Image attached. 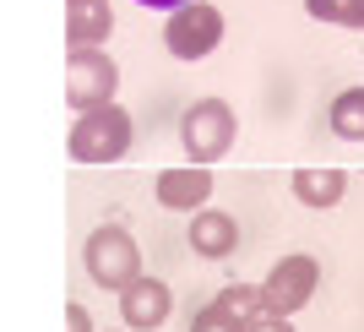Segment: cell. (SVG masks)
I'll use <instances>...</instances> for the list:
<instances>
[{
	"instance_id": "4fadbf2b",
	"label": "cell",
	"mask_w": 364,
	"mask_h": 332,
	"mask_svg": "<svg viewBox=\"0 0 364 332\" xmlns=\"http://www.w3.org/2000/svg\"><path fill=\"white\" fill-rule=\"evenodd\" d=\"M218 305H223L234 321H245V327H250L256 316H267V305H261V284H228L223 294H218Z\"/></svg>"
},
{
	"instance_id": "30bf717a",
	"label": "cell",
	"mask_w": 364,
	"mask_h": 332,
	"mask_svg": "<svg viewBox=\"0 0 364 332\" xmlns=\"http://www.w3.org/2000/svg\"><path fill=\"white\" fill-rule=\"evenodd\" d=\"M191 245H196V256L223 261V256H234V245H240V224L218 207H201V212H191Z\"/></svg>"
},
{
	"instance_id": "52a82bcc",
	"label": "cell",
	"mask_w": 364,
	"mask_h": 332,
	"mask_svg": "<svg viewBox=\"0 0 364 332\" xmlns=\"http://www.w3.org/2000/svg\"><path fill=\"white\" fill-rule=\"evenodd\" d=\"M213 197V169L207 164H191V169H164L158 175V202L168 212H201Z\"/></svg>"
},
{
	"instance_id": "5bb4252c",
	"label": "cell",
	"mask_w": 364,
	"mask_h": 332,
	"mask_svg": "<svg viewBox=\"0 0 364 332\" xmlns=\"http://www.w3.org/2000/svg\"><path fill=\"white\" fill-rule=\"evenodd\" d=\"M304 11L316 22H337V28H364V0H304Z\"/></svg>"
},
{
	"instance_id": "7a4b0ae2",
	"label": "cell",
	"mask_w": 364,
	"mask_h": 332,
	"mask_svg": "<svg viewBox=\"0 0 364 332\" xmlns=\"http://www.w3.org/2000/svg\"><path fill=\"white\" fill-rule=\"evenodd\" d=\"M114 88H120V66L109 61L104 49H71V61H65V98H71L76 115L109 109Z\"/></svg>"
},
{
	"instance_id": "7c38bea8",
	"label": "cell",
	"mask_w": 364,
	"mask_h": 332,
	"mask_svg": "<svg viewBox=\"0 0 364 332\" xmlns=\"http://www.w3.org/2000/svg\"><path fill=\"white\" fill-rule=\"evenodd\" d=\"M332 131L343 136V142H364V88L337 93V104H332Z\"/></svg>"
},
{
	"instance_id": "3957f363",
	"label": "cell",
	"mask_w": 364,
	"mask_h": 332,
	"mask_svg": "<svg viewBox=\"0 0 364 332\" xmlns=\"http://www.w3.org/2000/svg\"><path fill=\"white\" fill-rule=\"evenodd\" d=\"M164 44H168L174 61H207V55L223 44V11L207 6V0H191V6H180V11H168Z\"/></svg>"
},
{
	"instance_id": "e0dca14e",
	"label": "cell",
	"mask_w": 364,
	"mask_h": 332,
	"mask_svg": "<svg viewBox=\"0 0 364 332\" xmlns=\"http://www.w3.org/2000/svg\"><path fill=\"white\" fill-rule=\"evenodd\" d=\"M65 332H92V321H87V311H82V305H71V311H65Z\"/></svg>"
},
{
	"instance_id": "9c48e42d",
	"label": "cell",
	"mask_w": 364,
	"mask_h": 332,
	"mask_svg": "<svg viewBox=\"0 0 364 332\" xmlns=\"http://www.w3.org/2000/svg\"><path fill=\"white\" fill-rule=\"evenodd\" d=\"M114 28V11L109 0H65V38L71 49H98Z\"/></svg>"
},
{
	"instance_id": "8992f818",
	"label": "cell",
	"mask_w": 364,
	"mask_h": 332,
	"mask_svg": "<svg viewBox=\"0 0 364 332\" xmlns=\"http://www.w3.org/2000/svg\"><path fill=\"white\" fill-rule=\"evenodd\" d=\"M316 256H283L272 272H267V284H261V305H267V316H294V311H304L310 305V294H316Z\"/></svg>"
},
{
	"instance_id": "8fae6325",
	"label": "cell",
	"mask_w": 364,
	"mask_h": 332,
	"mask_svg": "<svg viewBox=\"0 0 364 332\" xmlns=\"http://www.w3.org/2000/svg\"><path fill=\"white\" fill-rule=\"evenodd\" d=\"M343 191H348V175L343 169H294V197L304 202V207H337L343 202Z\"/></svg>"
},
{
	"instance_id": "ac0fdd59",
	"label": "cell",
	"mask_w": 364,
	"mask_h": 332,
	"mask_svg": "<svg viewBox=\"0 0 364 332\" xmlns=\"http://www.w3.org/2000/svg\"><path fill=\"white\" fill-rule=\"evenodd\" d=\"M136 6H152V11H180V6H191V0H136Z\"/></svg>"
},
{
	"instance_id": "2e32d148",
	"label": "cell",
	"mask_w": 364,
	"mask_h": 332,
	"mask_svg": "<svg viewBox=\"0 0 364 332\" xmlns=\"http://www.w3.org/2000/svg\"><path fill=\"white\" fill-rule=\"evenodd\" d=\"M245 332H294V327H289V316H256Z\"/></svg>"
},
{
	"instance_id": "5b68a950",
	"label": "cell",
	"mask_w": 364,
	"mask_h": 332,
	"mask_svg": "<svg viewBox=\"0 0 364 332\" xmlns=\"http://www.w3.org/2000/svg\"><path fill=\"white\" fill-rule=\"evenodd\" d=\"M180 136H185L191 164H218L228 152V142H234V109H228L223 98H201V104L185 109Z\"/></svg>"
},
{
	"instance_id": "6da1fadb",
	"label": "cell",
	"mask_w": 364,
	"mask_h": 332,
	"mask_svg": "<svg viewBox=\"0 0 364 332\" xmlns=\"http://www.w3.org/2000/svg\"><path fill=\"white\" fill-rule=\"evenodd\" d=\"M131 152V115L120 104L92 109L71 125V158L76 164H114Z\"/></svg>"
},
{
	"instance_id": "9a60e30c",
	"label": "cell",
	"mask_w": 364,
	"mask_h": 332,
	"mask_svg": "<svg viewBox=\"0 0 364 332\" xmlns=\"http://www.w3.org/2000/svg\"><path fill=\"white\" fill-rule=\"evenodd\" d=\"M191 332H245V321H234L223 311V305H207V311H196V316H191Z\"/></svg>"
},
{
	"instance_id": "277c9868",
	"label": "cell",
	"mask_w": 364,
	"mask_h": 332,
	"mask_svg": "<svg viewBox=\"0 0 364 332\" xmlns=\"http://www.w3.org/2000/svg\"><path fill=\"white\" fill-rule=\"evenodd\" d=\"M87 272L104 289H131L141 278V251L120 224H104L87 234Z\"/></svg>"
},
{
	"instance_id": "ba28073f",
	"label": "cell",
	"mask_w": 364,
	"mask_h": 332,
	"mask_svg": "<svg viewBox=\"0 0 364 332\" xmlns=\"http://www.w3.org/2000/svg\"><path fill=\"white\" fill-rule=\"evenodd\" d=\"M168 289L158 284V278H136L131 289H120V316L131 332H152V327H164L168 321Z\"/></svg>"
}]
</instances>
